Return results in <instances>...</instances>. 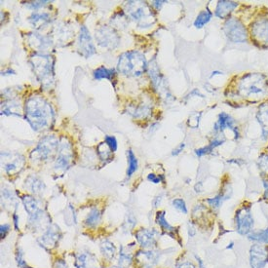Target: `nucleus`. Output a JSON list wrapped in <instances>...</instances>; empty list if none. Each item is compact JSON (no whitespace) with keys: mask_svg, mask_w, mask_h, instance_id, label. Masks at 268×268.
Masks as SVG:
<instances>
[{"mask_svg":"<svg viewBox=\"0 0 268 268\" xmlns=\"http://www.w3.org/2000/svg\"><path fill=\"white\" fill-rule=\"evenodd\" d=\"M26 119L34 131L48 129L54 121V110L51 105L40 96L27 99L25 105Z\"/></svg>","mask_w":268,"mask_h":268,"instance_id":"1","label":"nucleus"},{"mask_svg":"<svg viewBox=\"0 0 268 268\" xmlns=\"http://www.w3.org/2000/svg\"><path fill=\"white\" fill-rule=\"evenodd\" d=\"M267 89V79L261 73H248L242 77L238 84L239 95L254 101L263 98Z\"/></svg>","mask_w":268,"mask_h":268,"instance_id":"2","label":"nucleus"},{"mask_svg":"<svg viewBox=\"0 0 268 268\" xmlns=\"http://www.w3.org/2000/svg\"><path fill=\"white\" fill-rule=\"evenodd\" d=\"M117 67L124 75L138 77L147 70L148 62L146 57L139 51H129L119 57Z\"/></svg>","mask_w":268,"mask_h":268,"instance_id":"3","label":"nucleus"},{"mask_svg":"<svg viewBox=\"0 0 268 268\" xmlns=\"http://www.w3.org/2000/svg\"><path fill=\"white\" fill-rule=\"evenodd\" d=\"M30 63L38 81L44 87H49L54 81V59L48 55L35 54Z\"/></svg>","mask_w":268,"mask_h":268,"instance_id":"4","label":"nucleus"},{"mask_svg":"<svg viewBox=\"0 0 268 268\" xmlns=\"http://www.w3.org/2000/svg\"><path fill=\"white\" fill-rule=\"evenodd\" d=\"M127 14L139 27H151L155 23L154 14L147 2L129 1L127 3Z\"/></svg>","mask_w":268,"mask_h":268,"instance_id":"5","label":"nucleus"},{"mask_svg":"<svg viewBox=\"0 0 268 268\" xmlns=\"http://www.w3.org/2000/svg\"><path fill=\"white\" fill-rule=\"evenodd\" d=\"M254 225H255L254 216L249 206H243L236 211L235 227L237 232L240 235L248 236L253 231Z\"/></svg>","mask_w":268,"mask_h":268,"instance_id":"6","label":"nucleus"},{"mask_svg":"<svg viewBox=\"0 0 268 268\" xmlns=\"http://www.w3.org/2000/svg\"><path fill=\"white\" fill-rule=\"evenodd\" d=\"M59 147L60 143L56 137H45L39 143L37 148L32 151L31 158L38 160H47L49 157H52L56 151H59Z\"/></svg>","mask_w":268,"mask_h":268,"instance_id":"7","label":"nucleus"},{"mask_svg":"<svg viewBox=\"0 0 268 268\" xmlns=\"http://www.w3.org/2000/svg\"><path fill=\"white\" fill-rule=\"evenodd\" d=\"M95 37L100 46L109 50L116 48L120 42V37L117 32L112 27L107 26L98 28L96 30Z\"/></svg>","mask_w":268,"mask_h":268,"instance_id":"8","label":"nucleus"},{"mask_svg":"<svg viewBox=\"0 0 268 268\" xmlns=\"http://www.w3.org/2000/svg\"><path fill=\"white\" fill-rule=\"evenodd\" d=\"M225 32L229 40L235 43L245 42L248 33L241 22L235 18H229L225 24Z\"/></svg>","mask_w":268,"mask_h":268,"instance_id":"9","label":"nucleus"},{"mask_svg":"<svg viewBox=\"0 0 268 268\" xmlns=\"http://www.w3.org/2000/svg\"><path fill=\"white\" fill-rule=\"evenodd\" d=\"M250 265L252 268H264L268 263V245L255 243L249 252Z\"/></svg>","mask_w":268,"mask_h":268,"instance_id":"10","label":"nucleus"},{"mask_svg":"<svg viewBox=\"0 0 268 268\" xmlns=\"http://www.w3.org/2000/svg\"><path fill=\"white\" fill-rule=\"evenodd\" d=\"M2 167L8 174L19 173L25 164V158L18 153L2 152L1 153Z\"/></svg>","mask_w":268,"mask_h":268,"instance_id":"11","label":"nucleus"},{"mask_svg":"<svg viewBox=\"0 0 268 268\" xmlns=\"http://www.w3.org/2000/svg\"><path fill=\"white\" fill-rule=\"evenodd\" d=\"M135 236L142 248L151 249L156 246L157 241H158V237H159V233L155 229L141 228L136 232Z\"/></svg>","mask_w":268,"mask_h":268,"instance_id":"12","label":"nucleus"},{"mask_svg":"<svg viewBox=\"0 0 268 268\" xmlns=\"http://www.w3.org/2000/svg\"><path fill=\"white\" fill-rule=\"evenodd\" d=\"M61 236H62V234H61L60 228L56 225H53V226H49L47 228V230L38 239V242H39V245L41 247H43L44 249L51 250L57 246V244L61 239Z\"/></svg>","mask_w":268,"mask_h":268,"instance_id":"13","label":"nucleus"},{"mask_svg":"<svg viewBox=\"0 0 268 268\" xmlns=\"http://www.w3.org/2000/svg\"><path fill=\"white\" fill-rule=\"evenodd\" d=\"M78 48L81 55L85 58H89L90 56L96 53L94 43L92 41V37L88 28L85 26H82L80 28V34L78 39Z\"/></svg>","mask_w":268,"mask_h":268,"instance_id":"14","label":"nucleus"},{"mask_svg":"<svg viewBox=\"0 0 268 268\" xmlns=\"http://www.w3.org/2000/svg\"><path fill=\"white\" fill-rule=\"evenodd\" d=\"M252 37L260 44H268V21L261 19L255 22L252 27Z\"/></svg>","mask_w":268,"mask_h":268,"instance_id":"15","label":"nucleus"},{"mask_svg":"<svg viewBox=\"0 0 268 268\" xmlns=\"http://www.w3.org/2000/svg\"><path fill=\"white\" fill-rule=\"evenodd\" d=\"M75 268H98V258L90 252H81L74 255Z\"/></svg>","mask_w":268,"mask_h":268,"instance_id":"16","label":"nucleus"},{"mask_svg":"<svg viewBox=\"0 0 268 268\" xmlns=\"http://www.w3.org/2000/svg\"><path fill=\"white\" fill-rule=\"evenodd\" d=\"M225 129H230L232 130L235 135H236V138H237V129L234 127V120L233 118L228 115V113H225V112H221L219 115H218V119L216 121L215 125H214V130L216 132H222Z\"/></svg>","mask_w":268,"mask_h":268,"instance_id":"17","label":"nucleus"},{"mask_svg":"<svg viewBox=\"0 0 268 268\" xmlns=\"http://www.w3.org/2000/svg\"><path fill=\"white\" fill-rule=\"evenodd\" d=\"M237 6L238 4L233 1H218L215 9V16L220 19H228L229 15Z\"/></svg>","mask_w":268,"mask_h":268,"instance_id":"18","label":"nucleus"},{"mask_svg":"<svg viewBox=\"0 0 268 268\" xmlns=\"http://www.w3.org/2000/svg\"><path fill=\"white\" fill-rule=\"evenodd\" d=\"M22 201L24 204L25 210L27 211V213L28 214V216L34 215V214H37L38 212H40L41 209L39 208L38 201L34 197L26 195V196H23Z\"/></svg>","mask_w":268,"mask_h":268,"instance_id":"19","label":"nucleus"},{"mask_svg":"<svg viewBox=\"0 0 268 268\" xmlns=\"http://www.w3.org/2000/svg\"><path fill=\"white\" fill-rule=\"evenodd\" d=\"M26 188L28 189V191L34 194H38L43 191L45 185L39 177L35 175H29L26 180Z\"/></svg>","mask_w":268,"mask_h":268,"instance_id":"20","label":"nucleus"},{"mask_svg":"<svg viewBox=\"0 0 268 268\" xmlns=\"http://www.w3.org/2000/svg\"><path fill=\"white\" fill-rule=\"evenodd\" d=\"M137 260L142 262L144 265H153L156 263L158 259V254L153 251H147V252H139L136 255Z\"/></svg>","mask_w":268,"mask_h":268,"instance_id":"21","label":"nucleus"},{"mask_svg":"<svg viewBox=\"0 0 268 268\" xmlns=\"http://www.w3.org/2000/svg\"><path fill=\"white\" fill-rule=\"evenodd\" d=\"M155 221L166 234H168V235H170V236H172L173 238H174V228L166 220L165 211L157 212L156 217H155Z\"/></svg>","mask_w":268,"mask_h":268,"instance_id":"22","label":"nucleus"},{"mask_svg":"<svg viewBox=\"0 0 268 268\" xmlns=\"http://www.w3.org/2000/svg\"><path fill=\"white\" fill-rule=\"evenodd\" d=\"M100 249H101L102 255L105 258H107V260L111 261L112 259H114L116 255V247L114 246L112 242L109 240H104L100 245Z\"/></svg>","mask_w":268,"mask_h":268,"instance_id":"23","label":"nucleus"},{"mask_svg":"<svg viewBox=\"0 0 268 268\" xmlns=\"http://www.w3.org/2000/svg\"><path fill=\"white\" fill-rule=\"evenodd\" d=\"M49 22L50 16L47 13H33L29 18V23L36 29H40L41 27H44Z\"/></svg>","mask_w":268,"mask_h":268,"instance_id":"24","label":"nucleus"},{"mask_svg":"<svg viewBox=\"0 0 268 268\" xmlns=\"http://www.w3.org/2000/svg\"><path fill=\"white\" fill-rule=\"evenodd\" d=\"M102 219V213L98 208H92L91 211L88 213L84 222L87 228H95Z\"/></svg>","mask_w":268,"mask_h":268,"instance_id":"25","label":"nucleus"},{"mask_svg":"<svg viewBox=\"0 0 268 268\" xmlns=\"http://www.w3.org/2000/svg\"><path fill=\"white\" fill-rule=\"evenodd\" d=\"M256 117L260 126L262 127L263 136H266L268 135V104H263L259 107Z\"/></svg>","mask_w":268,"mask_h":268,"instance_id":"26","label":"nucleus"},{"mask_svg":"<svg viewBox=\"0 0 268 268\" xmlns=\"http://www.w3.org/2000/svg\"><path fill=\"white\" fill-rule=\"evenodd\" d=\"M133 261V254L126 250L123 246L120 247L119 251V257H118V266L121 268H128Z\"/></svg>","mask_w":268,"mask_h":268,"instance_id":"27","label":"nucleus"},{"mask_svg":"<svg viewBox=\"0 0 268 268\" xmlns=\"http://www.w3.org/2000/svg\"><path fill=\"white\" fill-rule=\"evenodd\" d=\"M249 240L251 241L260 243V244H266L268 245V228L265 229H259V230H253L248 235Z\"/></svg>","mask_w":268,"mask_h":268,"instance_id":"28","label":"nucleus"},{"mask_svg":"<svg viewBox=\"0 0 268 268\" xmlns=\"http://www.w3.org/2000/svg\"><path fill=\"white\" fill-rule=\"evenodd\" d=\"M114 76H115V70L113 68L102 67L96 69L94 71L95 79L97 80H101V79L112 80Z\"/></svg>","mask_w":268,"mask_h":268,"instance_id":"29","label":"nucleus"},{"mask_svg":"<svg viewBox=\"0 0 268 268\" xmlns=\"http://www.w3.org/2000/svg\"><path fill=\"white\" fill-rule=\"evenodd\" d=\"M212 16H213V14L209 9L202 11L201 13L197 16V18L194 22V26L197 28H202L206 24H208L210 22V20L212 19Z\"/></svg>","mask_w":268,"mask_h":268,"instance_id":"30","label":"nucleus"},{"mask_svg":"<svg viewBox=\"0 0 268 268\" xmlns=\"http://www.w3.org/2000/svg\"><path fill=\"white\" fill-rule=\"evenodd\" d=\"M138 159L135 156L134 152L129 149L128 150V170H127V177H131L138 170Z\"/></svg>","mask_w":268,"mask_h":268,"instance_id":"31","label":"nucleus"},{"mask_svg":"<svg viewBox=\"0 0 268 268\" xmlns=\"http://www.w3.org/2000/svg\"><path fill=\"white\" fill-rule=\"evenodd\" d=\"M229 196H230V195L226 194V192H221V193H219L218 195H216L215 197L207 199V203H208V204H209L214 210H216V209H218V208L220 207V205H221L222 201L226 200V199H228Z\"/></svg>","mask_w":268,"mask_h":268,"instance_id":"32","label":"nucleus"},{"mask_svg":"<svg viewBox=\"0 0 268 268\" xmlns=\"http://www.w3.org/2000/svg\"><path fill=\"white\" fill-rule=\"evenodd\" d=\"M29 43L33 46V47H37L38 49H45V47L47 45H49V41L47 40L45 37L38 35L36 33H34V35H32V39L29 40Z\"/></svg>","mask_w":268,"mask_h":268,"instance_id":"33","label":"nucleus"},{"mask_svg":"<svg viewBox=\"0 0 268 268\" xmlns=\"http://www.w3.org/2000/svg\"><path fill=\"white\" fill-rule=\"evenodd\" d=\"M225 141H214V142H212L209 146H207V147H204V148H199V149H196V151H195V153H196V155L197 156H203V155H205V154H207V153H210L214 148H216V147H218V146H220V145H222V143H224Z\"/></svg>","mask_w":268,"mask_h":268,"instance_id":"34","label":"nucleus"},{"mask_svg":"<svg viewBox=\"0 0 268 268\" xmlns=\"http://www.w3.org/2000/svg\"><path fill=\"white\" fill-rule=\"evenodd\" d=\"M24 256H25V254H24L23 250L21 248H18L16 251V255H15V259H16L17 265L20 268H31L30 266H28Z\"/></svg>","mask_w":268,"mask_h":268,"instance_id":"35","label":"nucleus"},{"mask_svg":"<svg viewBox=\"0 0 268 268\" xmlns=\"http://www.w3.org/2000/svg\"><path fill=\"white\" fill-rule=\"evenodd\" d=\"M172 205L174 207L175 210H177L178 212L183 213V214H188V208H187V204L184 199L182 198H176V199H174L172 201Z\"/></svg>","mask_w":268,"mask_h":268,"instance_id":"36","label":"nucleus"},{"mask_svg":"<svg viewBox=\"0 0 268 268\" xmlns=\"http://www.w3.org/2000/svg\"><path fill=\"white\" fill-rule=\"evenodd\" d=\"M258 168L260 172L265 175H268V155L267 154H262L259 159H258Z\"/></svg>","mask_w":268,"mask_h":268,"instance_id":"37","label":"nucleus"},{"mask_svg":"<svg viewBox=\"0 0 268 268\" xmlns=\"http://www.w3.org/2000/svg\"><path fill=\"white\" fill-rule=\"evenodd\" d=\"M105 143L108 146V148H110L111 152L116 151V149H117V141H116L115 137H113V136H107L105 138Z\"/></svg>","mask_w":268,"mask_h":268,"instance_id":"38","label":"nucleus"},{"mask_svg":"<svg viewBox=\"0 0 268 268\" xmlns=\"http://www.w3.org/2000/svg\"><path fill=\"white\" fill-rule=\"evenodd\" d=\"M49 1H31V2H27V7L31 9V10H37L41 7H44Z\"/></svg>","mask_w":268,"mask_h":268,"instance_id":"39","label":"nucleus"},{"mask_svg":"<svg viewBox=\"0 0 268 268\" xmlns=\"http://www.w3.org/2000/svg\"><path fill=\"white\" fill-rule=\"evenodd\" d=\"M148 180L149 182H151L152 184H160L162 182H164L165 180V176L162 175V174H159V175H156L155 174H149L148 175Z\"/></svg>","mask_w":268,"mask_h":268,"instance_id":"40","label":"nucleus"},{"mask_svg":"<svg viewBox=\"0 0 268 268\" xmlns=\"http://www.w3.org/2000/svg\"><path fill=\"white\" fill-rule=\"evenodd\" d=\"M200 117H201V113H195L193 115H191L188 119V126L192 127L193 126V122H195V127L197 128L199 126V121H200Z\"/></svg>","mask_w":268,"mask_h":268,"instance_id":"41","label":"nucleus"},{"mask_svg":"<svg viewBox=\"0 0 268 268\" xmlns=\"http://www.w3.org/2000/svg\"><path fill=\"white\" fill-rule=\"evenodd\" d=\"M10 230H11L10 225H8V224L1 225V227H0V236H1V239L6 238L7 234L10 232Z\"/></svg>","mask_w":268,"mask_h":268,"instance_id":"42","label":"nucleus"},{"mask_svg":"<svg viewBox=\"0 0 268 268\" xmlns=\"http://www.w3.org/2000/svg\"><path fill=\"white\" fill-rule=\"evenodd\" d=\"M136 224H137V220H136V218L134 217V215L133 214H130L129 216H128V219L125 221V225H126V228L127 229H132V228H134L135 226H136Z\"/></svg>","mask_w":268,"mask_h":268,"instance_id":"43","label":"nucleus"},{"mask_svg":"<svg viewBox=\"0 0 268 268\" xmlns=\"http://www.w3.org/2000/svg\"><path fill=\"white\" fill-rule=\"evenodd\" d=\"M54 268H67V263L64 260L59 259V260L56 261V263L54 265Z\"/></svg>","mask_w":268,"mask_h":268,"instance_id":"44","label":"nucleus"},{"mask_svg":"<svg viewBox=\"0 0 268 268\" xmlns=\"http://www.w3.org/2000/svg\"><path fill=\"white\" fill-rule=\"evenodd\" d=\"M176 268H196V266L190 261H186V262L181 263Z\"/></svg>","mask_w":268,"mask_h":268,"instance_id":"45","label":"nucleus"},{"mask_svg":"<svg viewBox=\"0 0 268 268\" xmlns=\"http://www.w3.org/2000/svg\"><path fill=\"white\" fill-rule=\"evenodd\" d=\"M188 235L190 237H194L196 235V229L193 228V226L190 224L188 225Z\"/></svg>","mask_w":268,"mask_h":268,"instance_id":"46","label":"nucleus"},{"mask_svg":"<svg viewBox=\"0 0 268 268\" xmlns=\"http://www.w3.org/2000/svg\"><path fill=\"white\" fill-rule=\"evenodd\" d=\"M185 148V144H181L177 148L174 149V151L172 152V155H178Z\"/></svg>","mask_w":268,"mask_h":268,"instance_id":"47","label":"nucleus"},{"mask_svg":"<svg viewBox=\"0 0 268 268\" xmlns=\"http://www.w3.org/2000/svg\"><path fill=\"white\" fill-rule=\"evenodd\" d=\"M13 221H14V227L16 228V230H19V215L18 214H13Z\"/></svg>","mask_w":268,"mask_h":268,"instance_id":"48","label":"nucleus"},{"mask_svg":"<svg viewBox=\"0 0 268 268\" xmlns=\"http://www.w3.org/2000/svg\"><path fill=\"white\" fill-rule=\"evenodd\" d=\"M194 256H195V258H196V261H197V263H198V266H199V268H205V263H204V261H203V259H202L201 257L197 255H194Z\"/></svg>","mask_w":268,"mask_h":268,"instance_id":"49","label":"nucleus"},{"mask_svg":"<svg viewBox=\"0 0 268 268\" xmlns=\"http://www.w3.org/2000/svg\"><path fill=\"white\" fill-rule=\"evenodd\" d=\"M165 3V1H153L152 2V6L155 7L156 10H159L161 8V6Z\"/></svg>","mask_w":268,"mask_h":268,"instance_id":"50","label":"nucleus"},{"mask_svg":"<svg viewBox=\"0 0 268 268\" xmlns=\"http://www.w3.org/2000/svg\"><path fill=\"white\" fill-rule=\"evenodd\" d=\"M161 200H162V196H158L156 197L154 200H153V207H158L159 204H160Z\"/></svg>","mask_w":268,"mask_h":268,"instance_id":"51","label":"nucleus"},{"mask_svg":"<svg viewBox=\"0 0 268 268\" xmlns=\"http://www.w3.org/2000/svg\"><path fill=\"white\" fill-rule=\"evenodd\" d=\"M232 247H233V242L230 244V246H228V247H227V249H231Z\"/></svg>","mask_w":268,"mask_h":268,"instance_id":"52","label":"nucleus"},{"mask_svg":"<svg viewBox=\"0 0 268 268\" xmlns=\"http://www.w3.org/2000/svg\"><path fill=\"white\" fill-rule=\"evenodd\" d=\"M110 268H121V267H119V266H115V267H110Z\"/></svg>","mask_w":268,"mask_h":268,"instance_id":"53","label":"nucleus"}]
</instances>
